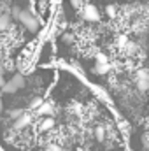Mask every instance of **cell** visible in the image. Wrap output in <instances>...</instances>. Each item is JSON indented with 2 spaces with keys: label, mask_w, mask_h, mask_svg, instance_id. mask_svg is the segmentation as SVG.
I'll list each match as a JSON object with an SVG mask.
<instances>
[{
  "label": "cell",
  "mask_w": 149,
  "mask_h": 151,
  "mask_svg": "<svg viewBox=\"0 0 149 151\" xmlns=\"http://www.w3.org/2000/svg\"><path fill=\"white\" fill-rule=\"evenodd\" d=\"M86 25L84 72L128 132L149 114V0H70Z\"/></svg>",
  "instance_id": "1"
},
{
  "label": "cell",
  "mask_w": 149,
  "mask_h": 151,
  "mask_svg": "<svg viewBox=\"0 0 149 151\" xmlns=\"http://www.w3.org/2000/svg\"><path fill=\"white\" fill-rule=\"evenodd\" d=\"M128 150L149 151V114L140 127H137L135 130L128 132Z\"/></svg>",
  "instance_id": "2"
},
{
  "label": "cell",
  "mask_w": 149,
  "mask_h": 151,
  "mask_svg": "<svg viewBox=\"0 0 149 151\" xmlns=\"http://www.w3.org/2000/svg\"><path fill=\"white\" fill-rule=\"evenodd\" d=\"M30 34H39L40 32V28H42V25H40V19H39L37 16L32 12V11H28V9H21V14H19V19H18Z\"/></svg>",
  "instance_id": "3"
},
{
  "label": "cell",
  "mask_w": 149,
  "mask_h": 151,
  "mask_svg": "<svg viewBox=\"0 0 149 151\" xmlns=\"http://www.w3.org/2000/svg\"><path fill=\"white\" fill-rule=\"evenodd\" d=\"M25 84H27L25 76H23V74H14L9 81H5V84H4V88H2V91H4V93L12 95V93H16V91H19V90H23V88H25Z\"/></svg>",
  "instance_id": "4"
},
{
  "label": "cell",
  "mask_w": 149,
  "mask_h": 151,
  "mask_svg": "<svg viewBox=\"0 0 149 151\" xmlns=\"http://www.w3.org/2000/svg\"><path fill=\"white\" fill-rule=\"evenodd\" d=\"M32 121H34V114L30 113H23L18 119H14V130H18V132H23L25 128H28L30 125H32Z\"/></svg>",
  "instance_id": "5"
},
{
  "label": "cell",
  "mask_w": 149,
  "mask_h": 151,
  "mask_svg": "<svg viewBox=\"0 0 149 151\" xmlns=\"http://www.w3.org/2000/svg\"><path fill=\"white\" fill-rule=\"evenodd\" d=\"M35 114H37V116H40V118H46V116H54V104H53V102H49V100H44V102L40 104V107L35 111Z\"/></svg>",
  "instance_id": "6"
},
{
  "label": "cell",
  "mask_w": 149,
  "mask_h": 151,
  "mask_svg": "<svg viewBox=\"0 0 149 151\" xmlns=\"http://www.w3.org/2000/svg\"><path fill=\"white\" fill-rule=\"evenodd\" d=\"M56 127V118L54 116H46L42 118V121L39 123V130L40 132H51Z\"/></svg>",
  "instance_id": "7"
},
{
  "label": "cell",
  "mask_w": 149,
  "mask_h": 151,
  "mask_svg": "<svg viewBox=\"0 0 149 151\" xmlns=\"http://www.w3.org/2000/svg\"><path fill=\"white\" fill-rule=\"evenodd\" d=\"M11 27H12V19H11L9 12L0 14V32H7V30H11Z\"/></svg>",
  "instance_id": "8"
},
{
  "label": "cell",
  "mask_w": 149,
  "mask_h": 151,
  "mask_svg": "<svg viewBox=\"0 0 149 151\" xmlns=\"http://www.w3.org/2000/svg\"><path fill=\"white\" fill-rule=\"evenodd\" d=\"M42 102H44V99H42L40 95H35V97L30 100V109H32V111H37L39 107H40V104H42Z\"/></svg>",
  "instance_id": "9"
},
{
  "label": "cell",
  "mask_w": 149,
  "mask_h": 151,
  "mask_svg": "<svg viewBox=\"0 0 149 151\" xmlns=\"http://www.w3.org/2000/svg\"><path fill=\"white\" fill-rule=\"evenodd\" d=\"M19 14H21V7L19 5H12V9H11V12H9V16H11V19H19Z\"/></svg>",
  "instance_id": "10"
},
{
  "label": "cell",
  "mask_w": 149,
  "mask_h": 151,
  "mask_svg": "<svg viewBox=\"0 0 149 151\" xmlns=\"http://www.w3.org/2000/svg\"><path fill=\"white\" fill-rule=\"evenodd\" d=\"M23 113H25V111H23L21 107H16V109H11V111L7 113V116H9L11 119H18V118H19Z\"/></svg>",
  "instance_id": "11"
},
{
  "label": "cell",
  "mask_w": 149,
  "mask_h": 151,
  "mask_svg": "<svg viewBox=\"0 0 149 151\" xmlns=\"http://www.w3.org/2000/svg\"><path fill=\"white\" fill-rule=\"evenodd\" d=\"M4 84H5V77H4V74H0V90L4 88Z\"/></svg>",
  "instance_id": "12"
},
{
  "label": "cell",
  "mask_w": 149,
  "mask_h": 151,
  "mask_svg": "<svg viewBox=\"0 0 149 151\" xmlns=\"http://www.w3.org/2000/svg\"><path fill=\"white\" fill-rule=\"evenodd\" d=\"M4 111V104H2V97H0V113Z\"/></svg>",
  "instance_id": "13"
},
{
  "label": "cell",
  "mask_w": 149,
  "mask_h": 151,
  "mask_svg": "<svg viewBox=\"0 0 149 151\" xmlns=\"http://www.w3.org/2000/svg\"><path fill=\"white\" fill-rule=\"evenodd\" d=\"M27 151H32V150H27Z\"/></svg>",
  "instance_id": "14"
}]
</instances>
